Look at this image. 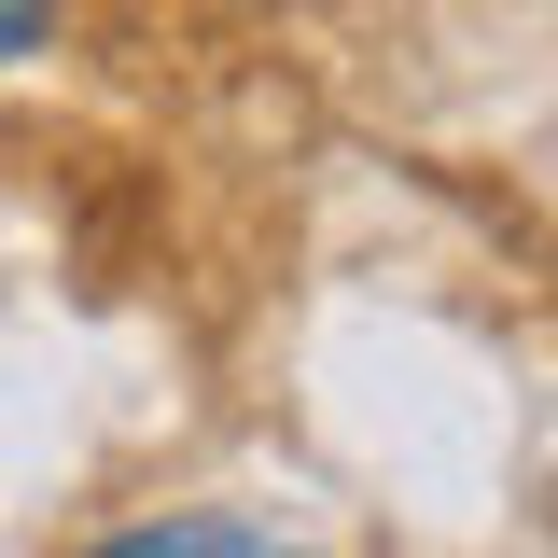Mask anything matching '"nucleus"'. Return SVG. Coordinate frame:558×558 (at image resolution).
Wrapping results in <instances>:
<instances>
[{"label":"nucleus","instance_id":"obj_1","mask_svg":"<svg viewBox=\"0 0 558 558\" xmlns=\"http://www.w3.org/2000/svg\"><path fill=\"white\" fill-rule=\"evenodd\" d=\"M84 558H307V545H279L252 517H140V531H98Z\"/></svg>","mask_w":558,"mask_h":558},{"label":"nucleus","instance_id":"obj_2","mask_svg":"<svg viewBox=\"0 0 558 558\" xmlns=\"http://www.w3.org/2000/svg\"><path fill=\"white\" fill-rule=\"evenodd\" d=\"M43 28H57V0H0V70L43 57Z\"/></svg>","mask_w":558,"mask_h":558}]
</instances>
